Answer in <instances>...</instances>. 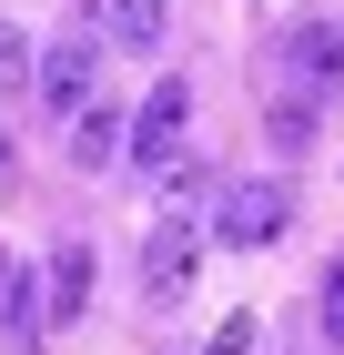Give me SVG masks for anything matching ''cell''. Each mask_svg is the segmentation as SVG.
Segmentation results:
<instances>
[{"label":"cell","instance_id":"obj_9","mask_svg":"<svg viewBox=\"0 0 344 355\" xmlns=\"http://www.w3.org/2000/svg\"><path fill=\"white\" fill-rule=\"evenodd\" d=\"M10 92H41V51H30L21 21H0V102H10Z\"/></svg>","mask_w":344,"mask_h":355},{"label":"cell","instance_id":"obj_13","mask_svg":"<svg viewBox=\"0 0 344 355\" xmlns=\"http://www.w3.org/2000/svg\"><path fill=\"white\" fill-rule=\"evenodd\" d=\"M0 183H10V132H0Z\"/></svg>","mask_w":344,"mask_h":355},{"label":"cell","instance_id":"obj_8","mask_svg":"<svg viewBox=\"0 0 344 355\" xmlns=\"http://www.w3.org/2000/svg\"><path fill=\"white\" fill-rule=\"evenodd\" d=\"M102 21H111V41H122V51H162V31H172V10H162V0H111Z\"/></svg>","mask_w":344,"mask_h":355},{"label":"cell","instance_id":"obj_4","mask_svg":"<svg viewBox=\"0 0 344 355\" xmlns=\"http://www.w3.org/2000/svg\"><path fill=\"white\" fill-rule=\"evenodd\" d=\"M284 82L293 92H344V31L334 21H293L284 31Z\"/></svg>","mask_w":344,"mask_h":355},{"label":"cell","instance_id":"obj_1","mask_svg":"<svg viewBox=\"0 0 344 355\" xmlns=\"http://www.w3.org/2000/svg\"><path fill=\"white\" fill-rule=\"evenodd\" d=\"M203 244H212V234L192 214H162L152 234H142V295H152V304H183L192 274H203Z\"/></svg>","mask_w":344,"mask_h":355},{"label":"cell","instance_id":"obj_5","mask_svg":"<svg viewBox=\"0 0 344 355\" xmlns=\"http://www.w3.org/2000/svg\"><path fill=\"white\" fill-rule=\"evenodd\" d=\"M71 163H81V173H111V163H132V112H111V102H81V112H71Z\"/></svg>","mask_w":344,"mask_h":355},{"label":"cell","instance_id":"obj_12","mask_svg":"<svg viewBox=\"0 0 344 355\" xmlns=\"http://www.w3.org/2000/svg\"><path fill=\"white\" fill-rule=\"evenodd\" d=\"M324 335H334V345H344V264L324 274Z\"/></svg>","mask_w":344,"mask_h":355},{"label":"cell","instance_id":"obj_3","mask_svg":"<svg viewBox=\"0 0 344 355\" xmlns=\"http://www.w3.org/2000/svg\"><path fill=\"white\" fill-rule=\"evenodd\" d=\"M284 223H293L284 183H223V214H212V244H233V254H264V244H284Z\"/></svg>","mask_w":344,"mask_h":355},{"label":"cell","instance_id":"obj_6","mask_svg":"<svg viewBox=\"0 0 344 355\" xmlns=\"http://www.w3.org/2000/svg\"><path fill=\"white\" fill-rule=\"evenodd\" d=\"M91 41H51V51H41V112H81L91 102Z\"/></svg>","mask_w":344,"mask_h":355},{"label":"cell","instance_id":"obj_10","mask_svg":"<svg viewBox=\"0 0 344 355\" xmlns=\"http://www.w3.org/2000/svg\"><path fill=\"white\" fill-rule=\"evenodd\" d=\"M264 132H273V153H314V112H304V102H273Z\"/></svg>","mask_w":344,"mask_h":355},{"label":"cell","instance_id":"obj_11","mask_svg":"<svg viewBox=\"0 0 344 355\" xmlns=\"http://www.w3.org/2000/svg\"><path fill=\"white\" fill-rule=\"evenodd\" d=\"M203 355H253V315H223V325H212V345Z\"/></svg>","mask_w":344,"mask_h":355},{"label":"cell","instance_id":"obj_2","mask_svg":"<svg viewBox=\"0 0 344 355\" xmlns=\"http://www.w3.org/2000/svg\"><path fill=\"white\" fill-rule=\"evenodd\" d=\"M183 122H192V82L162 71V82L142 92V112H132V173H172L183 163Z\"/></svg>","mask_w":344,"mask_h":355},{"label":"cell","instance_id":"obj_7","mask_svg":"<svg viewBox=\"0 0 344 355\" xmlns=\"http://www.w3.org/2000/svg\"><path fill=\"white\" fill-rule=\"evenodd\" d=\"M41 284H51V295H41V304H51V325H71L81 304H91V244H61Z\"/></svg>","mask_w":344,"mask_h":355}]
</instances>
